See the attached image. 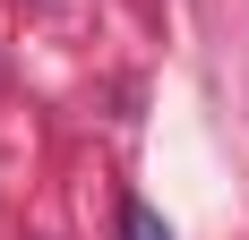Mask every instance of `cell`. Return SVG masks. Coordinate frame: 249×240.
I'll return each mask as SVG.
<instances>
[{"mask_svg": "<svg viewBox=\"0 0 249 240\" xmlns=\"http://www.w3.org/2000/svg\"><path fill=\"white\" fill-rule=\"evenodd\" d=\"M121 240H172V223L155 215L146 197H129V206H121Z\"/></svg>", "mask_w": 249, "mask_h": 240, "instance_id": "cell-1", "label": "cell"}]
</instances>
